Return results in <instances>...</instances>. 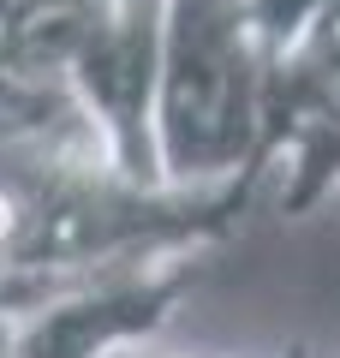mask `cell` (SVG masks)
I'll return each instance as SVG.
<instances>
[{
    "label": "cell",
    "instance_id": "6da1fadb",
    "mask_svg": "<svg viewBox=\"0 0 340 358\" xmlns=\"http://www.w3.org/2000/svg\"><path fill=\"white\" fill-rule=\"evenodd\" d=\"M269 54L245 0H167L155 150L167 185L251 179Z\"/></svg>",
    "mask_w": 340,
    "mask_h": 358
},
{
    "label": "cell",
    "instance_id": "7a4b0ae2",
    "mask_svg": "<svg viewBox=\"0 0 340 358\" xmlns=\"http://www.w3.org/2000/svg\"><path fill=\"white\" fill-rule=\"evenodd\" d=\"M6 24H13V0H0V36H6Z\"/></svg>",
    "mask_w": 340,
    "mask_h": 358
}]
</instances>
